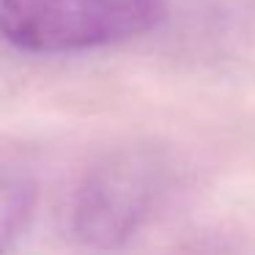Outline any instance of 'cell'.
<instances>
[{
    "label": "cell",
    "instance_id": "6da1fadb",
    "mask_svg": "<svg viewBox=\"0 0 255 255\" xmlns=\"http://www.w3.org/2000/svg\"><path fill=\"white\" fill-rule=\"evenodd\" d=\"M167 0H0V39L33 55L110 47L154 30Z\"/></svg>",
    "mask_w": 255,
    "mask_h": 255
},
{
    "label": "cell",
    "instance_id": "7a4b0ae2",
    "mask_svg": "<svg viewBox=\"0 0 255 255\" xmlns=\"http://www.w3.org/2000/svg\"><path fill=\"white\" fill-rule=\"evenodd\" d=\"M167 184V162L148 145L121 148L99 159L69 206L72 239L94 253L121 250L151 214Z\"/></svg>",
    "mask_w": 255,
    "mask_h": 255
}]
</instances>
